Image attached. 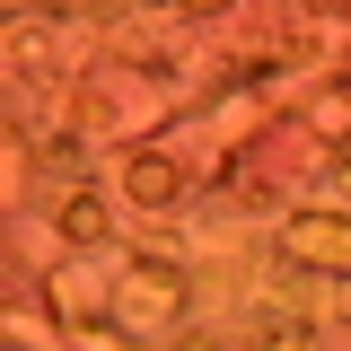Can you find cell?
I'll return each mask as SVG.
<instances>
[{
    "label": "cell",
    "instance_id": "2",
    "mask_svg": "<svg viewBox=\"0 0 351 351\" xmlns=\"http://www.w3.org/2000/svg\"><path fill=\"white\" fill-rule=\"evenodd\" d=\"M167 184H176V176L158 167V158H132V193H149V202H167Z\"/></svg>",
    "mask_w": 351,
    "mask_h": 351
},
{
    "label": "cell",
    "instance_id": "3",
    "mask_svg": "<svg viewBox=\"0 0 351 351\" xmlns=\"http://www.w3.org/2000/svg\"><path fill=\"white\" fill-rule=\"evenodd\" d=\"M184 9H228V0H184Z\"/></svg>",
    "mask_w": 351,
    "mask_h": 351
},
{
    "label": "cell",
    "instance_id": "1",
    "mask_svg": "<svg viewBox=\"0 0 351 351\" xmlns=\"http://www.w3.org/2000/svg\"><path fill=\"white\" fill-rule=\"evenodd\" d=\"M281 246H290V255H307V263H343V272H351V228H334V219H299Z\"/></svg>",
    "mask_w": 351,
    "mask_h": 351
}]
</instances>
